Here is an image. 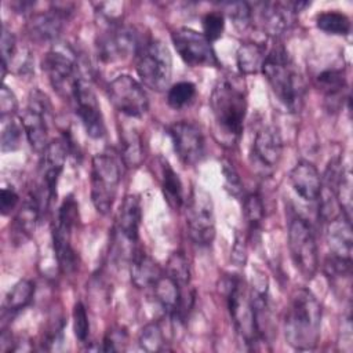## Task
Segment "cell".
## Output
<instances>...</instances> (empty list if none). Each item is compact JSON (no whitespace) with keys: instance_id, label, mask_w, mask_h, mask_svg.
<instances>
[{"instance_id":"d4e9b609","label":"cell","mask_w":353,"mask_h":353,"mask_svg":"<svg viewBox=\"0 0 353 353\" xmlns=\"http://www.w3.org/2000/svg\"><path fill=\"white\" fill-rule=\"evenodd\" d=\"M43 214L44 211L40 204V200L37 199L36 193L30 190L14 218V223H12L14 237L18 239V241L30 237Z\"/></svg>"},{"instance_id":"8d00e7d4","label":"cell","mask_w":353,"mask_h":353,"mask_svg":"<svg viewBox=\"0 0 353 353\" xmlns=\"http://www.w3.org/2000/svg\"><path fill=\"white\" fill-rule=\"evenodd\" d=\"M22 124L17 123L11 119V121H6L3 120V130H1V152L7 153V152H14L19 148L21 143V138H22Z\"/></svg>"},{"instance_id":"d6986e66","label":"cell","mask_w":353,"mask_h":353,"mask_svg":"<svg viewBox=\"0 0 353 353\" xmlns=\"http://www.w3.org/2000/svg\"><path fill=\"white\" fill-rule=\"evenodd\" d=\"M72 14L69 4H54L50 10L33 14L28 22V33L36 41H54L63 29L65 21Z\"/></svg>"},{"instance_id":"ab89813d","label":"cell","mask_w":353,"mask_h":353,"mask_svg":"<svg viewBox=\"0 0 353 353\" xmlns=\"http://www.w3.org/2000/svg\"><path fill=\"white\" fill-rule=\"evenodd\" d=\"M73 331L74 336L81 342L85 343L90 335V321L87 316L85 306L83 302H76L73 306Z\"/></svg>"},{"instance_id":"cb8c5ba5","label":"cell","mask_w":353,"mask_h":353,"mask_svg":"<svg viewBox=\"0 0 353 353\" xmlns=\"http://www.w3.org/2000/svg\"><path fill=\"white\" fill-rule=\"evenodd\" d=\"M130 276L131 283L137 288H149L153 287L163 276V270L157 261H154L142 248L137 247L130 258Z\"/></svg>"},{"instance_id":"e575fe53","label":"cell","mask_w":353,"mask_h":353,"mask_svg":"<svg viewBox=\"0 0 353 353\" xmlns=\"http://www.w3.org/2000/svg\"><path fill=\"white\" fill-rule=\"evenodd\" d=\"M165 274H168L172 280H175L181 287H189L190 268L183 252L175 251L171 254L165 266Z\"/></svg>"},{"instance_id":"4fadbf2b","label":"cell","mask_w":353,"mask_h":353,"mask_svg":"<svg viewBox=\"0 0 353 353\" xmlns=\"http://www.w3.org/2000/svg\"><path fill=\"white\" fill-rule=\"evenodd\" d=\"M109 102L121 114L132 119L142 117L149 109V98L142 84L130 74H120L106 87Z\"/></svg>"},{"instance_id":"e0dca14e","label":"cell","mask_w":353,"mask_h":353,"mask_svg":"<svg viewBox=\"0 0 353 353\" xmlns=\"http://www.w3.org/2000/svg\"><path fill=\"white\" fill-rule=\"evenodd\" d=\"M171 41L186 65L219 66V59L203 33L190 28H178L171 32Z\"/></svg>"},{"instance_id":"603a6c76","label":"cell","mask_w":353,"mask_h":353,"mask_svg":"<svg viewBox=\"0 0 353 353\" xmlns=\"http://www.w3.org/2000/svg\"><path fill=\"white\" fill-rule=\"evenodd\" d=\"M321 175L307 160L298 161L290 171V183L294 192L305 201H316L321 192Z\"/></svg>"},{"instance_id":"484cf974","label":"cell","mask_w":353,"mask_h":353,"mask_svg":"<svg viewBox=\"0 0 353 353\" xmlns=\"http://www.w3.org/2000/svg\"><path fill=\"white\" fill-rule=\"evenodd\" d=\"M120 138V157L125 167L137 168L143 160L142 137L134 125L124 124L119 131Z\"/></svg>"},{"instance_id":"836d02e7","label":"cell","mask_w":353,"mask_h":353,"mask_svg":"<svg viewBox=\"0 0 353 353\" xmlns=\"http://www.w3.org/2000/svg\"><path fill=\"white\" fill-rule=\"evenodd\" d=\"M196 97V85L192 81H178L167 91V103L172 109H182L193 102Z\"/></svg>"},{"instance_id":"f546056e","label":"cell","mask_w":353,"mask_h":353,"mask_svg":"<svg viewBox=\"0 0 353 353\" xmlns=\"http://www.w3.org/2000/svg\"><path fill=\"white\" fill-rule=\"evenodd\" d=\"M34 284L30 280L22 279L17 281L7 292L3 302V316L15 314L25 309L33 299Z\"/></svg>"},{"instance_id":"277c9868","label":"cell","mask_w":353,"mask_h":353,"mask_svg":"<svg viewBox=\"0 0 353 353\" xmlns=\"http://www.w3.org/2000/svg\"><path fill=\"white\" fill-rule=\"evenodd\" d=\"M43 70L54 91L69 102L77 81L87 76L76 51L69 46L52 47L44 55Z\"/></svg>"},{"instance_id":"5b68a950","label":"cell","mask_w":353,"mask_h":353,"mask_svg":"<svg viewBox=\"0 0 353 353\" xmlns=\"http://www.w3.org/2000/svg\"><path fill=\"white\" fill-rule=\"evenodd\" d=\"M121 174L116 156L112 152L97 153L91 160V201L97 212L106 215L113 207Z\"/></svg>"},{"instance_id":"3957f363","label":"cell","mask_w":353,"mask_h":353,"mask_svg":"<svg viewBox=\"0 0 353 353\" xmlns=\"http://www.w3.org/2000/svg\"><path fill=\"white\" fill-rule=\"evenodd\" d=\"M261 70L279 102L291 113L299 112L303 106L305 83L283 44L277 43L266 52Z\"/></svg>"},{"instance_id":"2e32d148","label":"cell","mask_w":353,"mask_h":353,"mask_svg":"<svg viewBox=\"0 0 353 353\" xmlns=\"http://www.w3.org/2000/svg\"><path fill=\"white\" fill-rule=\"evenodd\" d=\"M70 103L87 135L92 139L102 138L106 132L105 121L88 76H84L77 81Z\"/></svg>"},{"instance_id":"8992f818","label":"cell","mask_w":353,"mask_h":353,"mask_svg":"<svg viewBox=\"0 0 353 353\" xmlns=\"http://www.w3.org/2000/svg\"><path fill=\"white\" fill-rule=\"evenodd\" d=\"M221 291L225 295L230 319L240 339L248 349H258L259 341L254 323V312L244 283L237 276H226L221 281Z\"/></svg>"},{"instance_id":"ac0fdd59","label":"cell","mask_w":353,"mask_h":353,"mask_svg":"<svg viewBox=\"0 0 353 353\" xmlns=\"http://www.w3.org/2000/svg\"><path fill=\"white\" fill-rule=\"evenodd\" d=\"M167 134L182 164L194 165L204 157L205 141L194 123L175 121L167 127Z\"/></svg>"},{"instance_id":"7bdbcfd3","label":"cell","mask_w":353,"mask_h":353,"mask_svg":"<svg viewBox=\"0 0 353 353\" xmlns=\"http://www.w3.org/2000/svg\"><path fill=\"white\" fill-rule=\"evenodd\" d=\"M222 172L225 175L226 189L230 192V194H233L234 197H239L243 192V185H241V179H240L239 174L236 172V170L229 163L223 164Z\"/></svg>"},{"instance_id":"6da1fadb","label":"cell","mask_w":353,"mask_h":353,"mask_svg":"<svg viewBox=\"0 0 353 353\" xmlns=\"http://www.w3.org/2000/svg\"><path fill=\"white\" fill-rule=\"evenodd\" d=\"M210 108L221 142L236 143L243 132L247 113V92L243 81L234 76L219 77L210 97Z\"/></svg>"},{"instance_id":"ba28073f","label":"cell","mask_w":353,"mask_h":353,"mask_svg":"<svg viewBox=\"0 0 353 353\" xmlns=\"http://www.w3.org/2000/svg\"><path fill=\"white\" fill-rule=\"evenodd\" d=\"M288 250L296 270L310 280L319 269V251L310 222L294 212L288 219Z\"/></svg>"},{"instance_id":"8fae6325","label":"cell","mask_w":353,"mask_h":353,"mask_svg":"<svg viewBox=\"0 0 353 353\" xmlns=\"http://www.w3.org/2000/svg\"><path fill=\"white\" fill-rule=\"evenodd\" d=\"M69 146L70 143L68 138H57L50 141L41 153L39 165L40 182L33 189V192L40 200L44 212L57 196V185L66 163Z\"/></svg>"},{"instance_id":"d6a6232c","label":"cell","mask_w":353,"mask_h":353,"mask_svg":"<svg viewBox=\"0 0 353 353\" xmlns=\"http://www.w3.org/2000/svg\"><path fill=\"white\" fill-rule=\"evenodd\" d=\"M139 346L146 352H161L167 349V338L161 325L156 321L146 324L138 338Z\"/></svg>"},{"instance_id":"f35d334b","label":"cell","mask_w":353,"mask_h":353,"mask_svg":"<svg viewBox=\"0 0 353 353\" xmlns=\"http://www.w3.org/2000/svg\"><path fill=\"white\" fill-rule=\"evenodd\" d=\"M17 40L15 36L6 28L3 26L1 32V76H6L7 68L12 65L15 55H17Z\"/></svg>"},{"instance_id":"44dd1931","label":"cell","mask_w":353,"mask_h":353,"mask_svg":"<svg viewBox=\"0 0 353 353\" xmlns=\"http://www.w3.org/2000/svg\"><path fill=\"white\" fill-rule=\"evenodd\" d=\"M296 11L291 1H268L261 4L259 19L263 32L273 37L280 39L287 34L295 25Z\"/></svg>"},{"instance_id":"9a60e30c","label":"cell","mask_w":353,"mask_h":353,"mask_svg":"<svg viewBox=\"0 0 353 353\" xmlns=\"http://www.w3.org/2000/svg\"><path fill=\"white\" fill-rule=\"evenodd\" d=\"M50 116L51 103L47 95L40 90H33L29 95L28 106L21 114L19 120L30 148L37 153H43V150L48 145Z\"/></svg>"},{"instance_id":"b9f144b4","label":"cell","mask_w":353,"mask_h":353,"mask_svg":"<svg viewBox=\"0 0 353 353\" xmlns=\"http://www.w3.org/2000/svg\"><path fill=\"white\" fill-rule=\"evenodd\" d=\"M19 203V194L12 186H4L0 194V211L1 214L10 215Z\"/></svg>"},{"instance_id":"ee69618b","label":"cell","mask_w":353,"mask_h":353,"mask_svg":"<svg viewBox=\"0 0 353 353\" xmlns=\"http://www.w3.org/2000/svg\"><path fill=\"white\" fill-rule=\"evenodd\" d=\"M125 339H127L125 331L112 330V331H109L105 335L101 350H103V352H117V350H121L123 349L121 345L125 342Z\"/></svg>"},{"instance_id":"d590c367","label":"cell","mask_w":353,"mask_h":353,"mask_svg":"<svg viewBox=\"0 0 353 353\" xmlns=\"http://www.w3.org/2000/svg\"><path fill=\"white\" fill-rule=\"evenodd\" d=\"M228 17L239 30H245L252 22V8L245 1L225 3L223 4Z\"/></svg>"},{"instance_id":"4316f807","label":"cell","mask_w":353,"mask_h":353,"mask_svg":"<svg viewBox=\"0 0 353 353\" xmlns=\"http://www.w3.org/2000/svg\"><path fill=\"white\" fill-rule=\"evenodd\" d=\"M159 179L168 205L172 208L182 207L185 201L182 182L175 170L164 157H159Z\"/></svg>"},{"instance_id":"7402d4cb","label":"cell","mask_w":353,"mask_h":353,"mask_svg":"<svg viewBox=\"0 0 353 353\" xmlns=\"http://www.w3.org/2000/svg\"><path fill=\"white\" fill-rule=\"evenodd\" d=\"M325 240L331 255L342 259H352V221L342 212L325 221Z\"/></svg>"},{"instance_id":"7a4b0ae2","label":"cell","mask_w":353,"mask_h":353,"mask_svg":"<svg viewBox=\"0 0 353 353\" xmlns=\"http://www.w3.org/2000/svg\"><path fill=\"white\" fill-rule=\"evenodd\" d=\"M321 313V305L310 290H295L284 316L287 343L296 350H313L320 341Z\"/></svg>"},{"instance_id":"7c38bea8","label":"cell","mask_w":353,"mask_h":353,"mask_svg":"<svg viewBox=\"0 0 353 353\" xmlns=\"http://www.w3.org/2000/svg\"><path fill=\"white\" fill-rule=\"evenodd\" d=\"M186 226L192 241L197 245H210L215 237V215L211 194L201 186L190 190L186 201Z\"/></svg>"},{"instance_id":"ffe728a7","label":"cell","mask_w":353,"mask_h":353,"mask_svg":"<svg viewBox=\"0 0 353 353\" xmlns=\"http://www.w3.org/2000/svg\"><path fill=\"white\" fill-rule=\"evenodd\" d=\"M283 154V139L277 127L265 125L258 130L251 146V157L263 170L277 167Z\"/></svg>"},{"instance_id":"52a82bcc","label":"cell","mask_w":353,"mask_h":353,"mask_svg":"<svg viewBox=\"0 0 353 353\" xmlns=\"http://www.w3.org/2000/svg\"><path fill=\"white\" fill-rule=\"evenodd\" d=\"M135 69L143 85L164 91L172 74V57L168 47L157 39H149L135 57Z\"/></svg>"},{"instance_id":"74e56055","label":"cell","mask_w":353,"mask_h":353,"mask_svg":"<svg viewBox=\"0 0 353 353\" xmlns=\"http://www.w3.org/2000/svg\"><path fill=\"white\" fill-rule=\"evenodd\" d=\"M201 26L203 34L210 43H212L222 37V33L225 30V17L221 11H210L204 14L201 19Z\"/></svg>"},{"instance_id":"83f0119b","label":"cell","mask_w":353,"mask_h":353,"mask_svg":"<svg viewBox=\"0 0 353 353\" xmlns=\"http://www.w3.org/2000/svg\"><path fill=\"white\" fill-rule=\"evenodd\" d=\"M316 87L324 94L325 101L335 102L341 98L346 88V74L345 69L341 66H330L323 69L314 77Z\"/></svg>"},{"instance_id":"4dcf8cb0","label":"cell","mask_w":353,"mask_h":353,"mask_svg":"<svg viewBox=\"0 0 353 353\" xmlns=\"http://www.w3.org/2000/svg\"><path fill=\"white\" fill-rule=\"evenodd\" d=\"M316 26L327 34L347 36L350 33V19L346 14L336 10L323 11L316 15Z\"/></svg>"},{"instance_id":"60d3db41","label":"cell","mask_w":353,"mask_h":353,"mask_svg":"<svg viewBox=\"0 0 353 353\" xmlns=\"http://www.w3.org/2000/svg\"><path fill=\"white\" fill-rule=\"evenodd\" d=\"M18 109V101L15 94L12 92L11 88H8V85L3 84L1 87V92H0V113H1V119H7V117H12L14 113Z\"/></svg>"},{"instance_id":"f1b7e54d","label":"cell","mask_w":353,"mask_h":353,"mask_svg":"<svg viewBox=\"0 0 353 353\" xmlns=\"http://www.w3.org/2000/svg\"><path fill=\"white\" fill-rule=\"evenodd\" d=\"M266 46L262 43L248 41L239 47L236 54V63L241 74L258 73L266 57Z\"/></svg>"},{"instance_id":"30bf717a","label":"cell","mask_w":353,"mask_h":353,"mask_svg":"<svg viewBox=\"0 0 353 353\" xmlns=\"http://www.w3.org/2000/svg\"><path fill=\"white\" fill-rule=\"evenodd\" d=\"M79 207L74 197L70 194L65 197L58 208L55 222L52 225L51 239L54 254L58 261V266L63 273H72L77 265L76 251L72 244L73 229L77 223Z\"/></svg>"},{"instance_id":"9c48e42d","label":"cell","mask_w":353,"mask_h":353,"mask_svg":"<svg viewBox=\"0 0 353 353\" xmlns=\"http://www.w3.org/2000/svg\"><path fill=\"white\" fill-rule=\"evenodd\" d=\"M148 40L134 26L110 23L97 39V54L106 63L125 61L130 57H137Z\"/></svg>"},{"instance_id":"f6af8a7d","label":"cell","mask_w":353,"mask_h":353,"mask_svg":"<svg viewBox=\"0 0 353 353\" xmlns=\"http://www.w3.org/2000/svg\"><path fill=\"white\" fill-rule=\"evenodd\" d=\"M230 258L236 266H244V263L247 261V245L239 233H236V236H234V243L232 247Z\"/></svg>"},{"instance_id":"1f68e13d","label":"cell","mask_w":353,"mask_h":353,"mask_svg":"<svg viewBox=\"0 0 353 353\" xmlns=\"http://www.w3.org/2000/svg\"><path fill=\"white\" fill-rule=\"evenodd\" d=\"M243 207L250 234L251 237H255V234L259 233L265 218V207L261 194L258 192L247 193L243 200Z\"/></svg>"},{"instance_id":"5bb4252c","label":"cell","mask_w":353,"mask_h":353,"mask_svg":"<svg viewBox=\"0 0 353 353\" xmlns=\"http://www.w3.org/2000/svg\"><path fill=\"white\" fill-rule=\"evenodd\" d=\"M142 210L139 197L137 194H127L117 210L113 228L114 247L119 256L125 254L131 258L137 250Z\"/></svg>"}]
</instances>
